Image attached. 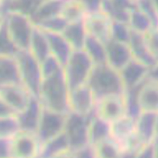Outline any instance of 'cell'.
Segmentation results:
<instances>
[{
  "instance_id": "cell-1",
  "label": "cell",
  "mask_w": 158,
  "mask_h": 158,
  "mask_svg": "<svg viewBox=\"0 0 158 158\" xmlns=\"http://www.w3.org/2000/svg\"><path fill=\"white\" fill-rule=\"evenodd\" d=\"M70 89L63 67L42 77L37 98L42 106L61 113H69Z\"/></svg>"
},
{
  "instance_id": "cell-2",
  "label": "cell",
  "mask_w": 158,
  "mask_h": 158,
  "mask_svg": "<svg viewBox=\"0 0 158 158\" xmlns=\"http://www.w3.org/2000/svg\"><path fill=\"white\" fill-rule=\"evenodd\" d=\"M87 85L97 99L126 92L119 71L107 63L94 64Z\"/></svg>"
},
{
  "instance_id": "cell-3",
  "label": "cell",
  "mask_w": 158,
  "mask_h": 158,
  "mask_svg": "<svg viewBox=\"0 0 158 158\" xmlns=\"http://www.w3.org/2000/svg\"><path fill=\"white\" fill-rule=\"evenodd\" d=\"M94 66V62L84 49L72 51L63 66V73L70 90L87 84Z\"/></svg>"
},
{
  "instance_id": "cell-4",
  "label": "cell",
  "mask_w": 158,
  "mask_h": 158,
  "mask_svg": "<svg viewBox=\"0 0 158 158\" xmlns=\"http://www.w3.org/2000/svg\"><path fill=\"white\" fill-rule=\"evenodd\" d=\"M3 16L6 32L18 52L28 50L35 28L31 18L15 12L4 13Z\"/></svg>"
},
{
  "instance_id": "cell-5",
  "label": "cell",
  "mask_w": 158,
  "mask_h": 158,
  "mask_svg": "<svg viewBox=\"0 0 158 158\" xmlns=\"http://www.w3.org/2000/svg\"><path fill=\"white\" fill-rule=\"evenodd\" d=\"M15 58L20 82L37 97L42 81L41 64L28 50L19 51Z\"/></svg>"
},
{
  "instance_id": "cell-6",
  "label": "cell",
  "mask_w": 158,
  "mask_h": 158,
  "mask_svg": "<svg viewBox=\"0 0 158 158\" xmlns=\"http://www.w3.org/2000/svg\"><path fill=\"white\" fill-rule=\"evenodd\" d=\"M128 114L127 92L99 97L93 115L100 120L111 124Z\"/></svg>"
},
{
  "instance_id": "cell-7",
  "label": "cell",
  "mask_w": 158,
  "mask_h": 158,
  "mask_svg": "<svg viewBox=\"0 0 158 158\" xmlns=\"http://www.w3.org/2000/svg\"><path fill=\"white\" fill-rule=\"evenodd\" d=\"M88 37L106 44L112 39L114 21L103 9L89 11L82 22Z\"/></svg>"
},
{
  "instance_id": "cell-8",
  "label": "cell",
  "mask_w": 158,
  "mask_h": 158,
  "mask_svg": "<svg viewBox=\"0 0 158 158\" xmlns=\"http://www.w3.org/2000/svg\"><path fill=\"white\" fill-rule=\"evenodd\" d=\"M67 114L53 111L41 105V111L36 130L41 146L64 132Z\"/></svg>"
},
{
  "instance_id": "cell-9",
  "label": "cell",
  "mask_w": 158,
  "mask_h": 158,
  "mask_svg": "<svg viewBox=\"0 0 158 158\" xmlns=\"http://www.w3.org/2000/svg\"><path fill=\"white\" fill-rule=\"evenodd\" d=\"M90 117L69 112L65 125L64 134L68 141L70 148L74 151H78L89 146V129Z\"/></svg>"
},
{
  "instance_id": "cell-10",
  "label": "cell",
  "mask_w": 158,
  "mask_h": 158,
  "mask_svg": "<svg viewBox=\"0 0 158 158\" xmlns=\"http://www.w3.org/2000/svg\"><path fill=\"white\" fill-rule=\"evenodd\" d=\"M0 97L14 113L18 115L29 106L36 96L31 94L26 87L18 81L0 87Z\"/></svg>"
},
{
  "instance_id": "cell-11",
  "label": "cell",
  "mask_w": 158,
  "mask_h": 158,
  "mask_svg": "<svg viewBox=\"0 0 158 158\" xmlns=\"http://www.w3.org/2000/svg\"><path fill=\"white\" fill-rule=\"evenodd\" d=\"M95 95L87 84L70 90L69 94V112L90 117L95 108Z\"/></svg>"
},
{
  "instance_id": "cell-12",
  "label": "cell",
  "mask_w": 158,
  "mask_h": 158,
  "mask_svg": "<svg viewBox=\"0 0 158 158\" xmlns=\"http://www.w3.org/2000/svg\"><path fill=\"white\" fill-rule=\"evenodd\" d=\"M41 147L36 132L20 130L12 138V158H38Z\"/></svg>"
},
{
  "instance_id": "cell-13",
  "label": "cell",
  "mask_w": 158,
  "mask_h": 158,
  "mask_svg": "<svg viewBox=\"0 0 158 158\" xmlns=\"http://www.w3.org/2000/svg\"><path fill=\"white\" fill-rule=\"evenodd\" d=\"M106 63L117 70H121L133 59L128 42L111 39L105 44Z\"/></svg>"
},
{
  "instance_id": "cell-14",
  "label": "cell",
  "mask_w": 158,
  "mask_h": 158,
  "mask_svg": "<svg viewBox=\"0 0 158 158\" xmlns=\"http://www.w3.org/2000/svg\"><path fill=\"white\" fill-rule=\"evenodd\" d=\"M149 67L143 63L132 59L121 70H119L121 78L126 91L142 84L148 77Z\"/></svg>"
},
{
  "instance_id": "cell-15",
  "label": "cell",
  "mask_w": 158,
  "mask_h": 158,
  "mask_svg": "<svg viewBox=\"0 0 158 158\" xmlns=\"http://www.w3.org/2000/svg\"><path fill=\"white\" fill-rule=\"evenodd\" d=\"M43 30L47 36L51 57L53 58L63 67L73 51L71 47L63 37L61 32H52L44 29Z\"/></svg>"
},
{
  "instance_id": "cell-16",
  "label": "cell",
  "mask_w": 158,
  "mask_h": 158,
  "mask_svg": "<svg viewBox=\"0 0 158 158\" xmlns=\"http://www.w3.org/2000/svg\"><path fill=\"white\" fill-rule=\"evenodd\" d=\"M89 12L85 0H64L60 17L67 24L81 23Z\"/></svg>"
},
{
  "instance_id": "cell-17",
  "label": "cell",
  "mask_w": 158,
  "mask_h": 158,
  "mask_svg": "<svg viewBox=\"0 0 158 158\" xmlns=\"http://www.w3.org/2000/svg\"><path fill=\"white\" fill-rule=\"evenodd\" d=\"M63 1L64 0H42L30 18L34 25H41L60 16Z\"/></svg>"
},
{
  "instance_id": "cell-18",
  "label": "cell",
  "mask_w": 158,
  "mask_h": 158,
  "mask_svg": "<svg viewBox=\"0 0 158 158\" xmlns=\"http://www.w3.org/2000/svg\"><path fill=\"white\" fill-rule=\"evenodd\" d=\"M28 51L40 64L51 57L48 42L44 31L35 25Z\"/></svg>"
},
{
  "instance_id": "cell-19",
  "label": "cell",
  "mask_w": 158,
  "mask_h": 158,
  "mask_svg": "<svg viewBox=\"0 0 158 158\" xmlns=\"http://www.w3.org/2000/svg\"><path fill=\"white\" fill-rule=\"evenodd\" d=\"M41 111V104L36 97L32 99L29 106L22 112L18 114L20 130L36 132L40 115Z\"/></svg>"
},
{
  "instance_id": "cell-20",
  "label": "cell",
  "mask_w": 158,
  "mask_h": 158,
  "mask_svg": "<svg viewBox=\"0 0 158 158\" xmlns=\"http://www.w3.org/2000/svg\"><path fill=\"white\" fill-rule=\"evenodd\" d=\"M128 43H129L134 59L143 63L149 68L153 67L156 64L148 51L143 34L138 33L131 30V34Z\"/></svg>"
},
{
  "instance_id": "cell-21",
  "label": "cell",
  "mask_w": 158,
  "mask_h": 158,
  "mask_svg": "<svg viewBox=\"0 0 158 158\" xmlns=\"http://www.w3.org/2000/svg\"><path fill=\"white\" fill-rule=\"evenodd\" d=\"M155 114L140 113L136 118V135L143 145L150 143L155 137Z\"/></svg>"
},
{
  "instance_id": "cell-22",
  "label": "cell",
  "mask_w": 158,
  "mask_h": 158,
  "mask_svg": "<svg viewBox=\"0 0 158 158\" xmlns=\"http://www.w3.org/2000/svg\"><path fill=\"white\" fill-rule=\"evenodd\" d=\"M72 50H81L84 48L86 40V33L85 32L82 22L81 23L67 24L61 32Z\"/></svg>"
},
{
  "instance_id": "cell-23",
  "label": "cell",
  "mask_w": 158,
  "mask_h": 158,
  "mask_svg": "<svg viewBox=\"0 0 158 158\" xmlns=\"http://www.w3.org/2000/svg\"><path fill=\"white\" fill-rule=\"evenodd\" d=\"M127 25L133 32L145 34L148 31L156 27L154 22L146 13L135 6L131 10Z\"/></svg>"
},
{
  "instance_id": "cell-24",
  "label": "cell",
  "mask_w": 158,
  "mask_h": 158,
  "mask_svg": "<svg viewBox=\"0 0 158 158\" xmlns=\"http://www.w3.org/2000/svg\"><path fill=\"white\" fill-rule=\"evenodd\" d=\"M20 81L15 57L0 56V87Z\"/></svg>"
},
{
  "instance_id": "cell-25",
  "label": "cell",
  "mask_w": 158,
  "mask_h": 158,
  "mask_svg": "<svg viewBox=\"0 0 158 158\" xmlns=\"http://www.w3.org/2000/svg\"><path fill=\"white\" fill-rule=\"evenodd\" d=\"M109 138V124L100 120L99 118L92 115L89 120V146H96L103 141Z\"/></svg>"
},
{
  "instance_id": "cell-26",
  "label": "cell",
  "mask_w": 158,
  "mask_h": 158,
  "mask_svg": "<svg viewBox=\"0 0 158 158\" xmlns=\"http://www.w3.org/2000/svg\"><path fill=\"white\" fill-rule=\"evenodd\" d=\"M70 149L64 132L43 145L38 158H53L63 151Z\"/></svg>"
},
{
  "instance_id": "cell-27",
  "label": "cell",
  "mask_w": 158,
  "mask_h": 158,
  "mask_svg": "<svg viewBox=\"0 0 158 158\" xmlns=\"http://www.w3.org/2000/svg\"><path fill=\"white\" fill-rule=\"evenodd\" d=\"M42 0H13L6 5L1 12L19 13L31 18Z\"/></svg>"
},
{
  "instance_id": "cell-28",
  "label": "cell",
  "mask_w": 158,
  "mask_h": 158,
  "mask_svg": "<svg viewBox=\"0 0 158 158\" xmlns=\"http://www.w3.org/2000/svg\"><path fill=\"white\" fill-rule=\"evenodd\" d=\"M83 49L88 54L94 64L106 63L105 44H104L86 36V40Z\"/></svg>"
},
{
  "instance_id": "cell-29",
  "label": "cell",
  "mask_w": 158,
  "mask_h": 158,
  "mask_svg": "<svg viewBox=\"0 0 158 158\" xmlns=\"http://www.w3.org/2000/svg\"><path fill=\"white\" fill-rule=\"evenodd\" d=\"M96 158H119L121 149L118 144L108 138L94 147Z\"/></svg>"
},
{
  "instance_id": "cell-30",
  "label": "cell",
  "mask_w": 158,
  "mask_h": 158,
  "mask_svg": "<svg viewBox=\"0 0 158 158\" xmlns=\"http://www.w3.org/2000/svg\"><path fill=\"white\" fill-rule=\"evenodd\" d=\"M20 131L16 115L0 117V138H12Z\"/></svg>"
},
{
  "instance_id": "cell-31",
  "label": "cell",
  "mask_w": 158,
  "mask_h": 158,
  "mask_svg": "<svg viewBox=\"0 0 158 158\" xmlns=\"http://www.w3.org/2000/svg\"><path fill=\"white\" fill-rule=\"evenodd\" d=\"M18 52V49L11 41L10 38L6 32L4 25L3 18V22L0 26V56L15 57Z\"/></svg>"
},
{
  "instance_id": "cell-32",
  "label": "cell",
  "mask_w": 158,
  "mask_h": 158,
  "mask_svg": "<svg viewBox=\"0 0 158 158\" xmlns=\"http://www.w3.org/2000/svg\"><path fill=\"white\" fill-rule=\"evenodd\" d=\"M144 40L149 54L152 56L155 63H158V29L153 28L146 33L143 34Z\"/></svg>"
},
{
  "instance_id": "cell-33",
  "label": "cell",
  "mask_w": 158,
  "mask_h": 158,
  "mask_svg": "<svg viewBox=\"0 0 158 158\" xmlns=\"http://www.w3.org/2000/svg\"><path fill=\"white\" fill-rule=\"evenodd\" d=\"M0 158H12V138H0Z\"/></svg>"
},
{
  "instance_id": "cell-34",
  "label": "cell",
  "mask_w": 158,
  "mask_h": 158,
  "mask_svg": "<svg viewBox=\"0 0 158 158\" xmlns=\"http://www.w3.org/2000/svg\"><path fill=\"white\" fill-rule=\"evenodd\" d=\"M136 158H154L152 143L146 144L138 152Z\"/></svg>"
},
{
  "instance_id": "cell-35",
  "label": "cell",
  "mask_w": 158,
  "mask_h": 158,
  "mask_svg": "<svg viewBox=\"0 0 158 158\" xmlns=\"http://www.w3.org/2000/svg\"><path fill=\"white\" fill-rule=\"evenodd\" d=\"M77 158H96L94 147L88 146L77 151Z\"/></svg>"
},
{
  "instance_id": "cell-36",
  "label": "cell",
  "mask_w": 158,
  "mask_h": 158,
  "mask_svg": "<svg viewBox=\"0 0 158 158\" xmlns=\"http://www.w3.org/2000/svg\"><path fill=\"white\" fill-rule=\"evenodd\" d=\"M10 115H16V114L14 113V111L10 108L7 104H6L2 97H0V117Z\"/></svg>"
},
{
  "instance_id": "cell-37",
  "label": "cell",
  "mask_w": 158,
  "mask_h": 158,
  "mask_svg": "<svg viewBox=\"0 0 158 158\" xmlns=\"http://www.w3.org/2000/svg\"><path fill=\"white\" fill-rule=\"evenodd\" d=\"M53 158H77V151L68 149L60 153L59 154L56 155Z\"/></svg>"
},
{
  "instance_id": "cell-38",
  "label": "cell",
  "mask_w": 158,
  "mask_h": 158,
  "mask_svg": "<svg viewBox=\"0 0 158 158\" xmlns=\"http://www.w3.org/2000/svg\"><path fill=\"white\" fill-rule=\"evenodd\" d=\"M148 77L158 82V63L149 69Z\"/></svg>"
},
{
  "instance_id": "cell-39",
  "label": "cell",
  "mask_w": 158,
  "mask_h": 158,
  "mask_svg": "<svg viewBox=\"0 0 158 158\" xmlns=\"http://www.w3.org/2000/svg\"><path fill=\"white\" fill-rule=\"evenodd\" d=\"M151 143H152V146H153L154 158H158V136L154 137Z\"/></svg>"
},
{
  "instance_id": "cell-40",
  "label": "cell",
  "mask_w": 158,
  "mask_h": 158,
  "mask_svg": "<svg viewBox=\"0 0 158 158\" xmlns=\"http://www.w3.org/2000/svg\"><path fill=\"white\" fill-rule=\"evenodd\" d=\"M151 2V5L153 6V10H154L156 15L158 17V0H149Z\"/></svg>"
},
{
  "instance_id": "cell-41",
  "label": "cell",
  "mask_w": 158,
  "mask_h": 158,
  "mask_svg": "<svg viewBox=\"0 0 158 158\" xmlns=\"http://www.w3.org/2000/svg\"><path fill=\"white\" fill-rule=\"evenodd\" d=\"M154 131H155V137L158 136V113L155 114Z\"/></svg>"
},
{
  "instance_id": "cell-42",
  "label": "cell",
  "mask_w": 158,
  "mask_h": 158,
  "mask_svg": "<svg viewBox=\"0 0 158 158\" xmlns=\"http://www.w3.org/2000/svg\"><path fill=\"white\" fill-rule=\"evenodd\" d=\"M12 1L13 0H1V2H2V8H1V11H2V10L6 6L8 5V4H9L10 2H12Z\"/></svg>"
},
{
  "instance_id": "cell-43",
  "label": "cell",
  "mask_w": 158,
  "mask_h": 158,
  "mask_svg": "<svg viewBox=\"0 0 158 158\" xmlns=\"http://www.w3.org/2000/svg\"><path fill=\"white\" fill-rule=\"evenodd\" d=\"M1 8H2V2H1V0H0V11H1Z\"/></svg>"
},
{
  "instance_id": "cell-44",
  "label": "cell",
  "mask_w": 158,
  "mask_h": 158,
  "mask_svg": "<svg viewBox=\"0 0 158 158\" xmlns=\"http://www.w3.org/2000/svg\"><path fill=\"white\" fill-rule=\"evenodd\" d=\"M156 28H157V29H158V23H157V25H156Z\"/></svg>"
}]
</instances>
